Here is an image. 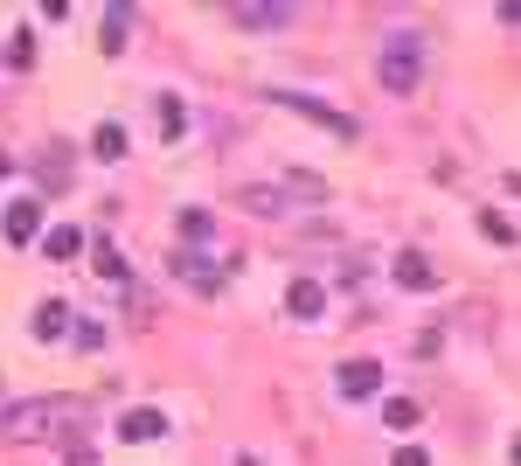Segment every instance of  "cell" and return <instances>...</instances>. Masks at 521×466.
<instances>
[{"instance_id": "cell-1", "label": "cell", "mask_w": 521, "mask_h": 466, "mask_svg": "<svg viewBox=\"0 0 521 466\" xmlns=\"http://www.w3.org/2000/svg\"><path fill=\"white\" fill-rule=\"evenodd\" d=\"M84 425H91L84 397H28L0 411V446H70L84 439Z\"/></svg>"}, {"instance_id": "cell-2", "label": "cell", "mask_w": 521, "mask_h": 466, "mask_svg": "<svg viewBox=\"0 0 521 466\" xmlns=\"http://www.w3.org/2000/svg\"><path fill=\"white\" fill-rule=\"evenodd\" d=\"M376 77H383V91H396V98H410V91L424 84V28H390V35H383Z\"/></svg>"}, {"instance_id": "cell-3", "label": "cell", "mask_w": 521, "mask_h": 466, "mask_svg": "<svg viewBox=\"0 0 521 466\" xmlns=\"http://www.w3.org/2000/svg\"><path fill=\"white\" fill-rule=\"evenodd\" d=\"M271 105H285V112H299V119L327 126L334 140H355V133H362V126H355L348 112H334V105H320V98H306V91H271Z\"/></svg>"}, {"instance_id": "cell-4", "label": "cell", "mask_w": 521, "mask_h": 466, "mask_svg": "<svg viewBox=\"0 0 521 466\" xmlns=\"http://www.w3.org/2000/svg\"><path fill=\"white\" fill-rule=\"evenodd\" d=\"M35 230H42V195H14L7 216H0V237L7 244H35Z\"/></svg>"}, {"instance_id": "cell-5", "label": "cell", "mask_w": 521, "mask_h": 466, "mask_svg": "<svg viewBox=\"0 0 521 466\" xmlns=\"http://www.w3.org/2000/svg\"><path fill=\"white\" fill-rule=\"evenodd\" d=\"M230 21H237V28H285V21H299V7H292V0H237Z\"/></svg>"}, {"instance_id": "cell-6", "label": "cell", "mask_w": 521, "mask_h": 466, "mask_svg": "<svg viewBox=\"0 0 521 466\" xmlns=\"http://www.w3.org/2000/svg\"><path fill=\"white\" fill-rule=\"evenodd\" d=\"M334 390L341 397H376L383 390V362H341L334 369Z\"/></svg>"}, {"instance_id": "cell-7", "label": "cell", "mask_w": 521, "mask_h": 466, "mask_svg": "<svg viewBox=\"0 0 521 466\" xmlns=\"http://www.w3.org/2000/svg\"><path fill=\"white\" fill-rule=\"evenodd\" d=\"M285 313H292V320H320V313H327L320 279H292V286H285Z\"/></svg>"}, {"instance_id": "cell-8", "label": "cell", "mask_w": 521, "mask_h": 466, "mask_svg": "<svg viewBox=\"0 0 521 466\" xmlns=\"http://www.w3.org/2000/svg\"><path fill=\"white\" fill-rule=\"evenodd\" d=\"M77 251H84V230H77V223H56V230H42V258H49V265H70Z\"/></svg>"}, {"instance_id": "cell-9", "label": "cell", "mask_w": 521, "mask_h": 466, "mask_svg": "<svg viewBox=\"0 0 521 466\" xmlns=\"http://www.w3.org/2000/svg\"><path fill=\"white\" fill-rule=\"evenodd\" d=\"M390 279L403 286V293H424L438 272H431V258H417V251H396V265H390Z\"/></svg>"}, {"instance_id": "cell-10", "label": "cell", "mask_w": 521, "mask_h": 466, "mask_svg": "<svg viewBox=\"0 0 521 466\" xmlns=\"http://www.w3.org/2000/svg\"><path fill=\"white\" fill-rule=\"evenodd\" d=\"M174 272H181L188 286H202V293H216V286H223V272H216L209 258H195V251H174Z\"/></svg>"}, {"instance_id": "cell-11", "label": "cell", "mask_w": 521, "mask_h": 466, "mask_svg": "<svg viewBox=\"0 0 521 466\" xmlns=\"http://www.w3.org/2000/svg\"><path fill=\"white\" fill-rule=\"evenodd\" d=\"M160 432H167L160 411H126V418H119V439H132V446H139V439H160Z\"/></svg>"}, {"instance_id": "cell-12", "label": "cell", "mask_w": 521, "mask_h": 466, "mask_svg": "<svg viewBox=\"0 0 521 466\" xmlns=\"http://www.w3.org/2000/svg\"><path fill=\"white\" fill-rule=\"evenodd\" d=\"M56 334H70V307L63 300H42L35 307V341H56Z\"/></svg>"}, {"instance_id": "cell-13", "label": "cell", "mask_w": 521, "mask_h": 466, "mask_svg": "<svg viewBox=\"0 0 521 466\" xmlns=\"http://www.w3.org/2000/svg\"><path fill=\"white\" fill-rule=\"evenodd\" d=\"M383 425H390V432H417V425H424V411H417L410 397H390V404H383Z\"/></svg>"}, {"instance_id": "cell-14", "label": "cell", "mask_w": 521, "mask_h": 466, "mask_svg": "<svg viewBox=\"0 0 521 466\" xmlns=\"http://www.w3.org/2000/svg\"><path fill=\"white\" fill-rule=\"evenodd\" d=\"M126 35H132V7H105V49L112 56L126 49Z\"/></svg>"}, {"instance_id": "cell-15", "label": "cell", "mask_w": 521, "mask_h": 466, "mask_svg": "<svg viewBox=\"0 0 521 466\" xmlns=\"http://www.w3.org/2000/svg\"><path fill=\"white\" fill-rule=\"evenodd\" d=\"M91 154L98 160H126V126H98V133H91Z\"/></svg>"}, {"instance_id": "cell-16", "label": "cell", "mask_w": 521, "mask_h": 466, "mask_svg": "<svg viewBox=\"0 0 521 466\" xmlns=\"http://www.w3.org/2000/svg\"><path fill=\"white\" fill-rule=\"evenodd\" d=\"M237 202H244L251 216H278V209H285V195H278V188H258V181H251V188H244Z\"/></svg>"}, {"instance_id": "cell-17", "label": "cell", "mask_w": 521, "mask_h": 466, "mask_svg": "<svg viewBox=\"0 0 521 466\" xmlns=\"http://www.w3.org/2000/svg\"><path fill=\"white\" fill-rule=\"evenodd\" d=\"M209 230H216V223H209V209H181V237H188V244H195V237L209 244Z\"/></svg>"}, {"instance_id": "cell-18", "label": "cell", "mask_w": 521, "mask_h": 466, "mask_svg": "<svg viewBox=\"0 0 521 466\" xmlns=\"http://www.w3.org/2000/svg\"><path fill=\"white\" fill-rule=\"evenodd\" d=\"M480 230H487V237H494V244H515V223H508V216H501V209H480Z\"/></svg>"}, {"instance_id": "cell-19", "label": "cell", "mask_w": 521, "mask_h": 466, "mask_svg": "<svg viewBox=\"0 0 521 466\" xmlns=\"http://www.w3.org/2000/svg\"><path fill=\"white\" fill-rule=\"evenodd\" d=\"M7 63H14V70H28V63H35V35H28V28L7 42Z\"/></svg>"}, {"instance_id": "cell-20", "label": "cell", "mask_w": 521, "mask_h": 466, "mask_svg": "<svg viewBox=\"0 0 521 466\" xmlns=\"http://www.w3.org/2000/svg\"><path fill=\"white\" fill-rule=\"evenodd\" d=\"M70 334H77V348H105V327L98 320H70Z\"/></svg>"}, {"instance_id": "cell-21", "label": "cell", "mask_w": 521, "mask_h": 466, "mask_svg": "<svg viewBox=\"0 0 521 466\" xmlns=\"http://www.w3.org/2000/svg\"><path fill=\"white\" fill-rule=\"evenodd\" d=\"M63 460H70V466H98V453H91L84 439H70V446H63Z\"/></svg>"}, {"instance_id": "cell-22", "label": "cell", "mask_w": 521, "mask_h": 466, "mask_svg": "<svg viewBox=\"0 0 521 466\" xmlns=\"http://www.w3.org/2000/svg\"><path fill=\"white\" fill-rule=\"evenodd\" d=\"M390 466H431V460H424V453H417V446H403V453H396Z\"/></svg>"}, {"instance_id": "cell-23", "label": "cell", "mask_w": 521, "mask_h": 466, "mask_svg": "<svg viewBox=\"0 0 521 466\" xmlns=\"http://www.w3.org/2000/svg\"><path fill=\"white\" fill-rule=\"evenodd\" d=\"M237 466H258V460H251V453H237Z\"/></svg>"}, {"instance_id": "cell-24", "label": "cell", "mask_w": 521, "mask_h": 466, "mask_svg": "<svg viewBox=\"0 0 521 466\" xmlns=\"http://www.w3.org/2000/svg\"><path fill=\"white\" fill-rule=\"evenodd\" d=\"M0 174H7V154H0Z\"/></svg>"}]
</instances>
